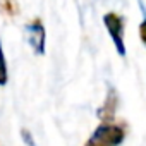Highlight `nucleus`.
<instances>
[{
    "instance_id": "nucleus-6",
    "label": "nucleus",
    "mask_w": 146,
    "mask_h": 146,
    "mask_svg": "<svg viewBox=\"0 0 146 146\" xmlns=\"http://www.w3.org/2000/svg\"><path fill=\"white\" fill-rule=\"evenodd\" d=\"M7 81H9V69H7L4 46H2V41H0V86H5Z\"/></svg>"
},
{
    "instance_id": "nucleus-5",
    "label": "nucleus",
    "mask_w": 146,
    "mask_h": 146,
    "mask_svg": "<svg viewBox=\"0 0 146 146\" xmlns=\"http://www.w3.org/2000/svg\"><path fill=\"white\" fill-rule=\"evenodd\" d=\"M19 2L17 0H0V16L5 19H16L19 16Z\"/></svg>"
},
{
    "instance_id": "nucleus-7",
    "label": "nucleus",
    "mask_w": 146,
    "mask_h": 146,
    "mask_svg": "<svg viewBox=\"0 0 146 146\" xmlns=\"http://www.w3.org/2000/svg\"><path fill=\"white\" fill-rule=\"evenodd\" d=\"M84 146H112V144H108V143H105V141H102L100 137H96V136L91 134V137L86 141Z\"/></svg>"
},
{
    "instance_id": "nucleus-1",
    "label": "nucleus",
    "mask_w": 146,
    "mask_h": 146,
    "mask_svg": "<svg viewBox=\"0 0 146 146\" xmlns=\"http://www.w3.org/2000/svg\"><path fill=\"white\" fill-rule=\"evenodd\" d=\"M103 24L113 41V46L120 57H125V43H124V17L117 12H107L103 16Z\"/></svg>"
},
{
    "instance_id": "nucleus-9",
    "label": "nucleus",
    "mask_w": 146,
    "mask_h": 146,
    "mask_svg": "<svg viewBox=\"0 0 146 146\" xmlns=\"http://www.w3.org/2000/svg\"><path fill=\"white\" fill-rule=\"evenodd\" d=\"M0 146H2V144H0Z\"/></svg>"
},
{
    "instance_id": "nucleus-2",
    "label": "nucleus",
    "mask_w": 146,
    "mask_h": 146,
    "mask_svg": "<svg viewBox=\"0 0 146 146\" xmlns=\"http://www.w3.org/2000/svg\"><path fill=\"white\" fill-rule=\"evenodd\" d=\"M93 136L100 137L102 141H105L112 146H119L125 137V129H124V125L115 124L113 120H102V124L95 129Z\"/></svg>"
},
{
    "instance_id": "nucleus-3",
    "label": "nucleus",
    "mask_w": 146,
    "mask_h": 146,
    "mask_svg": "<svg viewBox=\"0 0 146 146\" xmlns=\"http://www.w3.org/2000/svg\"><path fill=\"white\" fill-rule=\"evenodd\" d=\"M26 38H28V43L31 45V48L38 55L45 53V38H46V33H45L43 21L40 17H35V19H31L26 24Z\"/></svg>"
},
{
    "instance_id": "nucleus-8",
    "label": "nucleus",
    "mask_w": 146,
    "mask_h": 146,
    "mask_svg": "<svg viewBox=\"0 0 146 146\" xmlns=\"http://www.w3.org/2000/svg\"><path fill=\"white\" fill-rule=\"evenodd\" d=\"M139 33H141V41H144V23H141V26H139Z\"/></svg>"
},
{
    "instance_id": "nucleus-4",
    "label": "nucleus",
    "mask_w": 146,
    "mask_h": 146,
    "mask_svg": "<svg viewBox=\"0 0 146 146\" xmlns=\"http://www.w3.org/2000/svg\"><path fill=\"white\" fill-rule=\"evenodd\" d=\"M117 103H119V96H117L115 90L110 88V90H108V95L105 96L103 107L98 110V117H100L102 120H113L115 110H117Z\"/></svg>"
}]
</instances>
